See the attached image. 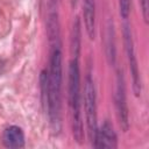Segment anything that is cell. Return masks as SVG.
<instances>
[{
    "label": "cell",
    "instance_id": "cell-4",
    "mask_svg": "<svg viewBox=\"0 0 149 149\" xmlns=\"http://www.w3.org/2000/svg\"><path fill=\"white\" fill-rule=\"evenodd\" d=\"M123 36H125L127 58H128V63H129V70H130V74L133 78V90L136 95H140L141 90H142L141 76H140V70H139V65H137V59L135 56V49H134V43H133V38H132V33H130L128 26H125Z\"/></svg>",
    "mask_w": 149,
    "mask_h": 149
},
{
    "label": "cell",
    "instance_id": "cell-8",
    "mask_svg": "<svg viewBox=\"0 0 149 149\" xmlns=\"http://www.w3.org/2000/svg\"><path fill=\"white\" fill-rule=\"evenodd\" d=\"M83 14H84L86 34L92 40L94 38V29H95V0H84Z\"/></svg>",
    "mask_w": 149,
    "mask_h": 149
},
{
    "label": "cell",
    "instance_id": "cell-3",
    "mask_svg": "<svg viewBox=\"0 0 149 149\" xmlns=\"http://www.w3.org/2000/svg\"><path fill=\"white\" fill-rule=\"evenodd\" d=\"M97 97H95V87L93 79L91 74L88 73L85 78V85H84V107H85V118H86V125H87V132L88 137L94 143L97 130H98V123H97Z\"/></svg>",
    "mask_w": 149,
    "mask_h": 149
},
{
    "label": "cell",
    "instance_id": "cell-2",
    "mask_svg": "<svg viewBox=\"0 0 149 149\" xmlns=\"http://www.w3.org/2000/svg\"><path fill=\"white\" fill-rule=\"evenodd\" d=\"M69 106L71 109L73 136L77 142L81 143L84 139V129L81 121V102H80V71L78 57H74L69 66Z\"/></svg>",
    "mask_w": 149,
    "mask_h": 149
},
{
    "label": "cell",
    "instance_id": "cell-6",
    "mask_svg": "<svg viewBox=\"0 0 149 149\" xmlns=\"http://www.w3.org/2000/svg\"><path fill=\"white\" fill-rule=\"evenodd\" d=\"M93 146L95 148H116L118 139L113 129V126L109 122H105L98 130Z\"/></svg>",
    "mask_w": 149,
    "mask_h": 149
},
{
    "label": "cell",
    "instance_id": "cell-1",
    "mask_svg": "<svg viewBox=\"0 0 149 149\" xmlns=\"http://www.w3.org/2000/svg\"><path fill=\"white\" fill-rule=\"evenodd\" d=\"M41 86L50 122L58 130L61 127L62 101V52L58 45H55L51 50L49 71H42Z\"/></svg>",
    "mask_w": 149,
    "mask_h": 149
},
{
    "label": "cell",
    "instance_id": "cell-5",
    "mask_svg": "<svg viewBox=\"0 0 149 149\" xmlns=\"http://www.w3.org/2000/svg\"><path fill=\"white\" fill-rule=\"evenodd\" d=\"M115 107H116V114H118L120 126L126 132L129 127V118H128V106H127V99H126L125 79H123V74L121 71H119L116 76Z\"/></svg>",
    "mask_w": 149,
    "mask_h": 149
},
{
    "label": "cell",
    "instance_id": "cell-7",
    "mask_svg": "<svg viewBox=\"0 0 149 149\" xmlns=\"http://www.w3.org/2000/svg\"><path fill=\"white\" fill-rule=\"evenodd\" d=\"M2 142L5 147L12 149H19L24 146V134L17 126H10L5 129L2 134Z\"/></svg>",
    "mask_w": 149,
    "mask_h": 149
},
{
    "label": "cell",
    "instance_id": "cell-9",
    "mask_svg": "<svg viewBox=\"0 0 149 149\" xmlns=\"http://www.w3.org/2000/svg\"><path fill=\"white\" fill-rule=\"evenodd\" d=\"M80 48V29H79V20H76V24L73 26V36H72V49L73 56L78 57Z\"/></svg>",
    "mask_w": 149,
    "mask_h": 149
},
{
    "label": "cell",
    "instance_id": "cell-10",
    "mask_svg": "<svg viewBox=\"0 0 149 149\" xmlns=\"http://www.w3.org/2000/svg\"><path fill=\"white\" fill-rule=\"evenodd\" d=\"M120 14L123 19H127L130 13V0H119Z\"/></svg>",
    "mask_w": 149,
    "mask_h": 149
},
{
    "label": "cell",
    "instance_id": "cell-11",
    "mask_svg": "<svg viewBox=\"0 0 149 149\" xmlns=\"http://www.w3.org/2000/svg\"><path fill=\"white\" fill-rule=\"evenodd\" d=\"M141 8H142V15L146 22H148V12H149V0H140Z\"/></svg>",
    "mask_w": 149,
    "mask_h": 149
}]
</instances>
